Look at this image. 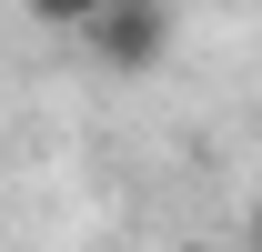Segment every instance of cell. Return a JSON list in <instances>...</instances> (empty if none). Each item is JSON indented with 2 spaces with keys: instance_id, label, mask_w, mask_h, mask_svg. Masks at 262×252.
Masks as SVG:
<instances>
[{
  "instance_id": "cell-1",
  "label": "cell",
  "mask_w": 262,
  "mask_h": 252,
  "mask_svg": "<svg viewBox=\"0 0 262 252\" xmlns=\"http://www.w3.org/2000/svg\"><path fill=\"white\" fill-rule=\"evenodd\" d=\"M81 51H91L101 71H162V51H171V0H111L91 31H81Z\"/></svg>"
},
{
  "instance_id": "cell-2",
  "label": "cell",
  "mask_w": 262,
  "mask_h": 252,
  "mask_svg": "<svg viewBox=\"0 0 262 252\" xmlns=\"http://www.w3.org/2000/svg\"><path fill=\"white\" fill-rule=\"evenodd\" d=\"M20 10H31L40 31H71V40H81V31L101 20V10H111V0H20Z\"/></svg>"
}]
</instances>
